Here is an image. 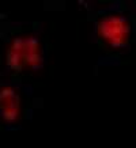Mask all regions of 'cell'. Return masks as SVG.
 Masks as SVG:
<instances>
[{"label":"cell","mask_w":136,"mask_h":148,"mask_svg":"<svg viewBox=\"0 0 136 148\" xmlns=\"http://www.w3.org/2000/svg\"><path fill=\"white\" fill-rule=\"evenodd\" d=\"M97 32L102 40L112 48H122L128 44L131 25L122 15L113 14L101 18L97 23Z\"/></svg>","instance_id":"6da1fadb"},{"label":"cell","mask_w":136,"mask_h":148,"mask_svg":"<svg viewBox=\"0 0 136 148\" xmlns=\"http://www.w3.org/2000/svg\"><path fill=\"white\" fill-rule=\"evenodd\" d=\"M18 99L19 97L16 95V90L14 87H10V86L0 87V109L8 106V105H11Z\"/></svg>","instance_id":"7a4b0ae2"},{"label":"cell","mask_w":136,"mask_h":148,"mask_svg":"<svg viewBox=\"0 0 136 148\" xmlns=\"http://www.w3.org/2000/svg\"><path fill=\"white\" fill-rule=\"evenodd\" d=\"M1 116L7 122H14L19 118V99L1 109Z\"/></svg>","instance_id":"3957f363"},{"label":"cell","mask_w":136,"mask_h":148,"mask_svg":"<svg viewBox=\"0 0 136 148\" xmlns=\"http://www.w3.org/2000/svg\"><path fill=\"white\" fill-rule=\"evenodd\" d=\"M23 54L18 53V52H14V50L8 49L7 50V65H8L11 69H15V71H21L23 68Z\"/></svg>","instance_id":"277c9868"},{"label":"cell","mask_w":136,"mask_h":148,"mask_svg":"<svg viewBox=\"0 0 136 148\" xmlns=\"http://www.w3.org/2000/svg\"><path fill=\"white\" fill-rule=\"evenodd\" d=\"M29 53H40V42L36 37H27L25 38V49L23 54Z\"/></svg>","instance_id":"5b68a950"},{"label":"cell","mask_w":136,"mask_h":148,"mask_svg":"<svg viewBox=\"0 0 136 148\" xmlns=\"http://www.w3.org/2000/svg\"><path fill=\"white\" fill-rule=\"evenodd\" d=\"M23 61L25 64H27L30 68L37 69L42 65V60H41V54L40 53H29V54H23Z\"/></svg>","instance_id":"8992f818"},{"label":"cell","mask_w":136,"mask_h":148,"mask_svg":"<svg viewBox=\"0 0 136 148\" xmlns=\"http://www.w3.org/2000/svg\"><path fill=\"white\" fill-rule=\"evenodd\" d=\"M8 49H11V50H14V52H18V53H22L23 54V49H25V38H21V37L14 38Z\"/></svg>","instance_id":"52a82bcc"}]
</instances>
